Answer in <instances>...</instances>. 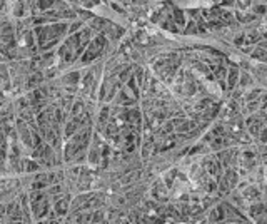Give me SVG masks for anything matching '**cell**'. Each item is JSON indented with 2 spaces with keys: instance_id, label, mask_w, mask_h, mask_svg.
Returning a JSON list of instances; mask_svg holds the SVG:
<instances>
[]
</instances>
